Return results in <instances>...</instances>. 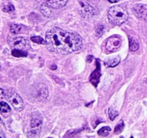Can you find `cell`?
<instances>
[{
	"label": "cell",
	"instance_id": "d4e9b609",
	"mask_svg": "<svg viewBox=\"0 0 147 138\" xmlns=\"http://www.w3.org/2000/svg\"><path fill=\"white\" fill-rule=\"evenodd\" d=\"M52 69H56L57 68V66H52Z\"/></svg>",
	"mask_w": 147,
	"mask_h": 138
},
{
	"label": "cell",
	"instance_id": "7c38bea8",
	"mask_svg": "<svg viewBox=\"0 0 147 138\" xmlns=\"http://www.w3.org/2000/svg\"><path fill=\"white\" fill-rule=\"evenodd\" d=\"M10 112H11V108L9 105L4 101L0 102V112L3 115H5V116H7V115L10 113Z\"/></svg>",
	"mask_w": 147,
	"mask_h": 138
},
{
	"label": "cell",
	"instance_id": "8992f818",
	"mask_svg": "<svg viewBox=\"0 0 147 138\" xmlns=\"http://www.w3.org/2000/svg\"><path fill=\"white\" fill-rule=\"evenodd\" d=\"M31 93L34 99L41 101L47 99L48 96V89L44 83H38L32 87Z\"/></svg>",
	"mask_w": 147,
	"mask_h": 138
},
{
	"label": "cell",
	"instance_id": "7402d4cb",
	"mask_svg": "<svg viewBox=\"0 0 147 138\" xmlns=\"http://www.w3.org/2000/svg\"><path fill=\"white\" fill-rule=\"evenodd\" d=\"M103 26H99L98 28L96 30V32H97V34H98V36H100L101 35V34H103Z\"/></svg>",
	"mask_w": 147,
	"mask_h": 138
},
{
	"label": "cell",
	"instance_id": "44dd1931",
	"mask_svg": "<svg viewBox=\"0 0 147 138\" xmlns=\"http://www.w3.org/2000/svg\"><path fill=\"white\" fill-rule=\"evenodd\" d=\"M2 10L4 12H13L14 10V7L12 4H9L7 5L4 6L2 8Z\"/></svg>",
	"mask_w": 147,
	"mask_h": 138
},
{
	"label": "cell",
	"instance_id": "ba28073f",
	"mask_svg": "<svg viewBox=\"0 0 147 138\" xmlns=\"http://www.w3.org/2000/svg\"><path fill=\"white\" fill-rule=\"evenodd\" d=\"M121 46V39L116 34L112 35L107 39L106 43V47L109 52H116L120 49Z\"/></svg>",
	"mask_w": 147,
	"mask_h": 138
},
{
	"label": "cell",
	"instance_id": "5bb4252c",
	"mask_svg": "<svg viewBox=\"0 0 147 138\" xmlns=\"http://www.w3.org/2000/svg\"><path fill=\"white\" fill-rule=\"evenodd\" d=\"M22 31V25L18 24H11L10 25V32L12 34H17Z\"/></svg>",
	"mask_w": 147,
	"mask_h": 138
},
{
	"label": "cell",
	"instance_id": "4fadbf2b",
	"mask_svg": "<svg viewBox=\"0 0 147 138\" xmlns=\"http://www.w3.org/2000/svg\"><path fill=\"white\" fill-rule=\"evenodd\" d=\"M139 44L138 43L137 40L134 38H131L130 40V43H129V49L131 51L134 52L139 49Z\"/></svg>",
	"mask_w": 147,
	"mask_h": 138
},
{
	"label": "cell",
	"instance_id": "8fae6325",
	"mask_svg": "<svg viewBox=\"0 0 147 138\" xmlns=\"http://www.w3.org/2000/svg\"><path fill=\"white\" fill-rule=\"evenodd\" d=\"M120 57H119V56L112 57V58H109L106 61H105V65H106V66H107L109 68H113L120 63Z\"/></svg>",
	"mask_w": 147,
	"mask_h": 138
},
{
	"label": "cell",
	"instance_id": "5b68a950",
	"mask_svg": "<svg viewBox=\"0 0 147 138\" xmlns=\"http://www.w3.org/2000/svg\"><path fill=\"white\" fill-rule=\"evenodd\" d=\"M6 99L11 104V106L17 111L22 110L24 108V102L20 95L12 89H9L4 91Z\"/></svg>",
	"mask_w": 147,
	"mask_h": 138
},
{
	"label": "cell",
	"instance_id": "277c9868",
	"mask_svg": "<svg viewBox=\"0 0 147 138\" xmlns=\"http://www.w3.org/2000/svg\"><path fill=\"white\" fill-rule=\"evenodd\" d=\"M8 43L13 50H19L27 51L30 48V43L28 39L24 37L18 36H9Z\"/></svg>",
	"mask_w": 147,
	"mask_h": 138
},
{
	"label": "cell",
	"instance_id": "603a6c76",
	"mask_svg": "<svg viewBox=\"0 0 147 138\" xmlns=\"http://www.w3.org/2000/svg\"><path fill=\"white\" fill-rule=\"evenodd\" d=\"M108 1L111 3H116V2H118L119 0H108Z\"/></svg>",
	"mask_w": 147,
	"mask_h": 138
},
{
	"label": "cell",
	"instance_id": "52a82bcc",
	"mask_svg": "<svg viewBox=\"0 0 147 138\" xmlns=\"http://www.w3.org/2000/svg\"><path fill=\"white\" fill-rule=\"evenodd\" d=\"M98 12L97 8L90 5L89 3L86 2V1H80V14L83 17H91L93 16L96 15Z\"/></svg>",
	"mask_w": 147,
	"mask_h": 138
},
{
	"label": "cell",
	"instance_id": "9a60e30c",
	"mask_svg": "<svg viewBox=\"0 0 147 138\" xmlns=\"http://www.w3.org/2000/svg\"><path fill=\"white\" fill-rule=\"evenodd\" d=\"M111 131V129L109 126H103V127H102L101 129H99L98 132V134L100 136L106 137L109 135Z\"/></svg>",
	"mask_w": 147,
	"mask_h": 138
},
{
	"label": "cell",
	"instance_id": "2e32d148",
	"mask_svg": "<svg viewBox=\"0 0 147 138\" xmlns=\"http://www.w3.org/2000/svg\"><path fill=\"white\" fill-rule=\"evenodd\" d=\"M50 7L49 6H47V4H42L41 7H40V10H41L42 13L44 14L45 17H50Z\"/></svg>",
	"mask_w": 147,
	"mask_h": 138
},
{
	"label": "cell",
	"instance_id": "30bf717a",
	"mask_svg": "<svg viewBox=\"0 0 147 138\" xmlns=\"http://www.w3.org/2000/svg\"><path fill=\"white\" fill-rule=\"evenodd\" d=\"M68 0H46V4L53 9H60L67 4Z\"/></svg>",
	"mask_w": 147,
	"mask_h": 138
},
{
	"label": "cell",
	"instance_id": "cb8c5ba5",
	"mask_svg": "<svg viewBox=\"0 0 147 138\" xmlns=\"http://www.w3.org/2000/svg\"><path fill=\"white\" fill-rule=\"evenodd\" d=\"M0 137H5V135H3V133L1 132H0Z\"/></svg>",
	"mask_w": 147,
	"mask_h": 138
},
{
	"label": "cell",
	"instance_id": "6da1fadb",
	"mask_svg": "<svg viewBox=\"0 0 147 138\" xmlns=\"http://www.w3.org/2000/svg\"><path fill=\"white\" fill-rule=\"evenodd\" d=\"M47 47L53 53L69 54L81 49L83 40L78 34L53 27L46 33Z\"/></svg>",
	"mask_w": 147,
	"mask_h": 138
},
{
	"label": "cell",
	"instance_id": "ac0fdd59",
	"mask_svg": "<svg viewBox=\"0 0 147 138\" xmlns=\"http://www.w3.org/2000/svg\"><path fill=\"white\" fill-rule=\"evenodd\" d=\"M31 40L34 43H37V44H46L45 40L43 38H42L41 37H39V36H33L31 37Z\"/></svg>",
	"mask_w": 147,
	"mask_h": 138
},
{
	"label": "cell",
	"instance_id": "e0dca14e",
	"mask_svg": "<svg viewBox=\"0 0 147 138\" xmlns=\"http://www.w3.org/2000/svg\"><path fill=\"white\" fill-rule=\"evenodd\" d=\"M11 54L14 57H25L27 55V53L26 51H22V50H12Z\"/></svg>",
	"mask_w": 147,
	"mask_h": 138
},
{
	"label": "cell",
	"instance_id": "3957f363",
	"mask_svg": "<svg viewBox=\"0 0 147 138\" xmlns=\"http://www.w3.org/2000/svg\"><path fill=\"white\" fill-rule=\"evenodd\" d=\"M42 119L40 114L37 112H33L30 117V128L28 132L30 137H37L39 136L42 129Z\"/></svg>",
	"mask_w": 147,
	"mask_h": 138
},
{
	"label": "cell",
	"instance_id": "7a4b0ae2",
	"mask_svg": "<svg viewBox=\"0 0 147 138\" xmlns=\"http://www.w3.org/2000/svg\"><path fill=\"white\" fill-rule=\"evenodd\" d=\"M129 18V14L124 7L116 5L111 7L108 12L109 21L114 25H121Z\"/></svg>",
	"mask_w": 147,
	"mask_h": 138
},
{
	"label": "cell",
	"instance_id": "d6986e66",
	"mask_svg": "<svg viewBox=\"0 0 147 138\" xmlns=\"http://www.w3.org/2000/svg\"><path fill=\"white\" fill-rule=\"evenodd\" d=\"M123 129H124V122L123 121H121L119 124H117L116 126L114 129V132L116 134H119L123 130Z\"/></svg>",
	"mask_w": 147,
	"mask_h": 138
},
{
	"label": "cell",
	"instance_id": "484cf974",
	"mask_svg": "<svg viewBox=\"0 0 147 138\" xmlns=\"http://www.w3.org/2000/svg\"><path fill=\"white\" fill-rule=\"evenodd\" d=\"M0 123L3 124V122H2V119H1V117H0Z\"/></svg>",
	"mask_w": 147,
	"mask_h": 138
},
{
	"label": "cell",
	"instance_id": "9c48e42d",
	"mask_svg": "<svg viewBox=\"0 0 147 138\" xmlns=\"http://www.w3.org/2000/svg\"><path fill=\"white\" fill-rule=\"evenodd\" d=\"M133 13L137 18L147 22V4H135L133 7Z\"/></svg>",
	"mask_w": 147,
	"mask_h": 138
},
{
	"label": "cell",
	"instance_id": "ffe728a7",
	"mask_svg": "<svg viewBox=\"0 0 147 138\" xmlns=\"http://www.w3.org/2000/svg\"><path fill=\"white\" fill-rule=\"evenodd\" d=\"M118 112H116V110H114V109H111V108H110L109 110V117H110L111 120H113V119H115V118L116 117V116L118 115Z\"/></svg>",
	"mask_w": 147,
	"mask_h": 138
}]
</instances>
